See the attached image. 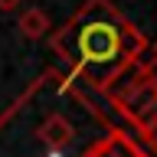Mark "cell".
<instances>
[{"label":"cell","instance_id":"obj_1","mask_svg":"<svg viewBox=\"0 0 157 157\" xmlns=\"http://www.w3.org/2000/svg\"><path fill=\"white\" fill-rule=\"evenodd\" d=\"M147 46V36L111 0H82L59 29H49V49L69 62L75 82L92 92H105L118 75L141 62Z\"/></svg>","mask_w":157,"mask_h":157},{"label":"cell","instance_id":"obj_2","mask_svg":"<svg viewBox=\"0 0 157 157\" xmlns=\"http://www.w3.org/2000/svg\"><path fill=\"white\" fill-rule=\"evenodd\" d=\"M101 95L137 134L134 141L151 157H157V62H151V59L134 62Z\"/></svg>","mask_w":157,"mask_h":157},{"label":"cell","instance_id":"obj_3","mask_svg":"<svg viewBox=\"0 0 157 157\" xmlns=\"http://www.w3.org/2000/svg\"><path fill=\"white\" fill-rule=\"evenodd\" d=\"M78 157H151V154L134 141V134H128L121 128H108L105 134L98 141H92Z\"/></svg>","mask_w":157,"mask_h":157},{"label":"cell","instance_id":"obj_4","mask_svg":"<svg viewBox=\"0 0 157 157\" xmlns=\"http://www.w3.org/2000/svg\"><path fill=\"white\" fill-rule=\"evenodd\" d=\"M36 141L46 147L49 154L59 157L62 151L72 147V141H75V124H72L62 111H49V115L36 124Z\"/></svg>","mask_w":157,"mask_h":157},{"label":"cell","instance_id":"obj_5","mask_svg":"<svg viewBox=\"0 0 157 157\" xmlns=\"http://www.w3.org/2000/svg\"><path fill=\"white\" fill-rule=\"evenodd\" d=\"M17 29H20L23 39H43V36H49L52 20H49V13L43 7H29L17 17Z\"/></svg>","mask_w":157,"mask_h":157},{"label":"cell","instance_id":"obj_6","mask_svg":"<svg viewBox=\"0 0 157 157\" xmlns=\"http://www.w3.org/2000/svg\"><path fill=\"white\" fill-rule=\"evenodd\" d=\"M20 3L23 0H0V13H13V10H20Z\"/></svg>","mask_w":157,"mask_h":157},{"label":"cell","instance_id":"obj_7","mask_svg":"<svg viewBox=\"0 0 157 157\" xmlns=\"http://www.w3.org/2000/svg\"><path fill=\"white\" fill-rule=\"evenodd\" d=\"M147 52H151V62H157V39H154V46H147Z\"/></svg>","mask_w":157,"mask_h":157}]
</instances>
